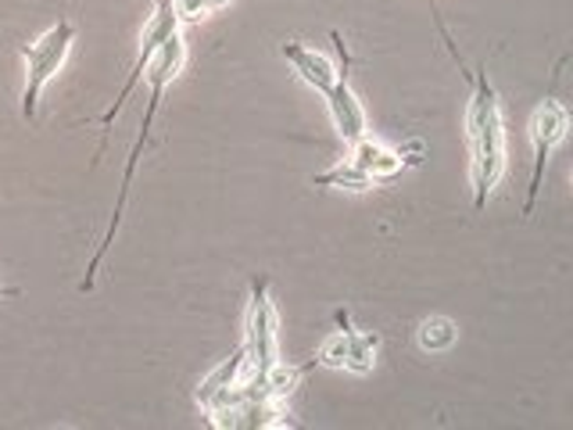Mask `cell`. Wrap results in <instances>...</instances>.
<instances>
[{
  "instance_id": "obj_1",
  "label": "cell",
  "mask_w": 573,
  "mask_h": 430,
  "mask_svg": "<svg viewBox=\"0 0 573 430\" xmlns=\"http://www.w3.org/2000/svg\"><path fill=\"white\" fill-rule=\"evenodd\" d=\"M437 22V33L445 40V50L452 61L459 65V75L470 86V104H466V140H470V184H473V208L484 212L488 194L499 187V179L505 173V123H502V104L499 94L491 86L488 61L477 65V72L463 69V58L455 50L452 33L445 30V22Z\"/></svg>"
},
{
  "instance_id": "obj_2",
  "label": "cell",
  "mask_w": 573,
  "mask_h": 430,
  "mask_svg": "<svg viewBox=\"0 0 573 430\" xmlns=\"http://www.w3.org/2000/svg\"><path fill=\"white\" fill-rule=\"evenodd\" d=\"M184 61H187V44H184V36L173 33V36H168V40L162 44L159 55H154L151 69H148L151 97H148V108H143V123H140L137 143H133V151H129V162H126V173H122V184H119V198H115V208H112V223H108V230H104V237H101V244H97L94 258H90V263H86V277H83V283H80V291H83V294L94 291L97 269H101V263H104V255L112 252L115 233H119V226H122V212H126L129 190H133V176H137V165H140V154H143V143H148V137H151V123H154V115H159V108H162L168 83H173V80H176V72L184 69Z\"/></svg>"
},
{
  "instance_id": "obj_3",
  "label": "cell",
  "mask_w": 573,
  "mask_h": 430,
  "mask_svg": "<svg viewBox=\"0 0 573 430\" xmlns=\"http://www.w3.org/2000/svg\"><path fill=\"white\" fill-rule=\"evenodd\" d=\"M151 15H148V25H143V36H140V55H137V61H133V69H129V75H126V83H122V90L115 94V101H112V108L101 115V143H97V151H94V162L90 165H101V159H104V151H108V140H112V126H115V119L122 115V108H126V101L133 97V90L140 86V80L148 75V69H151V61H154V55L162 50V44L168 40L173 33H179V11H176V0H151Z\"/></svg>"
},
{
  "instance_id": "obj_4",
  "label": "cell",
  "mask_w": 573,
  "mask_h": 430,
  "mask_svg": "<svg viewBox=\"0 0 573 430\" xmlns=\"http://www.w3.org/2000/svg\"><path fill=\"white\" fill-rule=\"evenodd\" d=\"M75 44V25L72 19H58L44 36H36L33 44H22V61H25V86H22V119L36 123L40 112V94L47 83L55 80L58 69L69 58V50Z\"/></svg>"
},
{
  "instance_id": "obj_5",
  "label": "cell",
  "mask_w": 573,
  "mask_h": 430,
  "mask_svg": "<svg viewBox=\"0 0 573 430\" xmlns=\"http://www.w3.org/2000/svg\"><path fill=\"white\" fill-rule=\"evenodd\" d=\"M559 69H563V61L556 65L549 94L541 97V104L530 115L534 176H530V190H527V201H524V219L534 216V205H538V194H541V184H545V168H549V159L556 154L559 143L566 140V129H570V112L563 108V101H559V94H556L559 90Z\"/></svg>"
},
{
  "instance_id": "obj_6",
  "label": "cell",
  "mask_w": 573,
  "mask_h": 430,
  "mask_svg": "<svg viewBox=\"0 0 573 430\" xmlns=\"http://www.w3.org/2000/svg\"><path fill=\"white\" fill-rule=\"evenodd\" d=\"M280 359V316L269 298V277L252 280V302H247L244 316V370L255 376L266 373L272 362Z\"/></svg>"
},
{
  "instance_id": "obj_7",
  "label": "cell",
  "mask_w": 573,
  "mask_h": 430,
  "mask_svg": "<svg viewBox=\"0 0 573 430\" xmlns=\"http://www.w3.org/2000/svg\"><path fill=\"white\" fill-rule=\"evenodd\" d=\"M337 50H341V65H337V80L334 86L327 90V108H330V119L337 126V133L344 137V143H355L359 137L370 133V123H366V108H362V101L355 94V86H351V55L344 47V36L341 33H330Z\"/></svg>"
},
{
  "instance_id": "obj_8",
  "label": "cell",
  "mask_w": 573,
  "mask_h": 430,
  "mask_svg": "<svg viewBox=\"0 0 573 430\" xmlns=\"http://www.w3.org/2000/svg\"><path fill=\"white\" fill-rule=\"evenodd\" d=\"M351 162H355L362 173L373 176V179H390V176H398L401 168L420 165L423 159H416V154H406V151H395V148H384V143H376L366 133V137H359L355 143H351Z\"/></svg>"
},
{
  "instance_id": "obj_9",
  "label": "cell",
  "mask_w": 573,
  "mask_h": 430,
  "mask_svg": "<svg viewBox=\"0 0 573 430\" xmlns=\"http://www.w3.org/2000/svg\"><path fill=\"white\" fill-rule=\"evenodd\" d=\"M283 58H286V65L302 75V80L316 90V94H327V90L334 86V80H337V65L327 58V55H319L316 47H305V44H297V40H286L283 47Z\"/></svg>"
},
{
  "instance_id": "obj_10",
  "label": "cell",
  "mask_w": 573,
  "mask_h": 430,
  "mask_svg": "<svg viewBox=\"0 0 573 430\" xmlns=\"http://www.w3.org/2000/svg\"><path fill=\"white\" fill-rule=\"evenodd\" d=\"M244 367H247V362H244V345H237V348H233L230 356H226L223 362H219V367L198 384V395H194V398H198V406H201V409L212 406V402H215L219 395H223L226 387H233V384L241 381Z\"/></svg>"
},
{
  "instance_id": "obj_11",
  "label": "cell",
  "mask_w": 573,
  "mask_h": 430,
  "mask_svg": "<svg viewBox=\"0 0 573 430\" xmlns=\"http://www.w3.org/2000/svg\"><path fill=\"white\" fill-rule=\"evenodd\" d=\"M312 187H323V190H373L376 179L366 176L355 162H337L327 173H316L312 176Z\"/></svg>"
},
{
  "instance_id": "obj_12",
  "label": "cell",
  "mask_w": 573,
  "mask_h": 430,
  "mask_svg": "<svg viewBox=\"0 0 573 430\" xmlns=\"http://www.w3.org/2000/svg\"><path fill=\"white\" fill-rule=\"evenodd\" d=\"M376 348H381V337L370 334V330H355L348 323V367L351 373H373L376 367Z\"/></svg>"
},
{
  "instance_id": "obj_13",
  "label": "cell",
  "mask_w": 573,
  "mask_h": 430,
  "mask_svg": "<svg viewBox=\"0 0 573 430\" xmlns=\"http://www.w3.org/2000/svg\"><path fill=\"white\" fill-rule=\"evenodd\" d=\"M334 319H337V334H330L327 341H323L319 356L312 362H316V367H327V370H344L348 367V323H351V316L344 309H337Z\"/></svg>"
},
{
  "instance_id": "obj_14",
  "label": "cell",
  "mask_w": 573,
  "mask_h": 430,
  "mask_svg": "<svg viewBox=\"0 0 573 430\" xmlns=\"http://www.w3.org/2000/svg\"><path fill=\"white\" fill-rule=\"evenodd\" d=\"M416 341H420L423 351H448L455 341H459V327L448 319V316H430L420 323V330H416Z\"/></svg>"
},
{
  "instance_id": "obj_15",
  "label": "cell",
  "mask_w": 573,
  "mask_h": 430,
  "mask_svg": "<svg viewBox=\"0 0 573 430\" xmlns=\"http://www.w3.org/2000/svg\"><path fill=\"white\" fill-rule=\"evenodd\" d=\"M223 4H230V0H179L176 11H179V19H201V15H208V11H215Z\"/></svg>"
},
{
  "instance_id": "obj_16",
  "label": "cell",
  "mask_w": 573,
  "mask_h": 430,
  "mask_svg": "<svg viewBox=\"0 0 573 430\" xmlns=\"http://www.w3.org/2000/svg\"><path fill=\"white\" fill-rule=\"evenodd\" d=\"M22 294V287H4L0 283V302H4V298H19Z\"/></svg>"
},
{
  "instance_id": "obj_17",
  "label": "cell",
  "mask_w": 573,
  "mask_h": 430,
  "mask_svg": "<svg viewBox=\"0 0 573 430\" xmlns=\"http://www.w3.org/2000/svg\"><path fill=\"white\" fill-rule=\"evenodd\" d=\"M176 4H179V0H176Z\"/></svg>"
}]
</instances>
